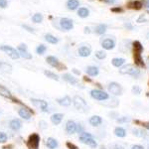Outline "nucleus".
I'll use <instances>...</instances> for the list:
<instances>
[{"label": "nucleus", "mask_w": 149, "mask_h": 149, "mask_svg": "<svg viewBox=\"0 0 149 149\" xmlns=\"http://www.w3.org/2000/svg\"><path fill=\"white\" fill-rule=\"evenodd\" d=\"M0 95H2V97H6V98H10V100H12L13 98V97H12L11 93L9 92L8 90L5 88V86H1L0 85Z\"/></svg>", "instance_id": "nucleus-23"}, {"label": "nucleus", "mask_w": 149, "mask_h": 149, "mask_svg": "<svg viewBox=\"0 0 149 149\" xmlns=\"http://www.w3.org/2000/svg\"><path fill=\"white\" fill-rule=\"evenodd\" d=\"M133 134L136 136H139V137H143L144 136V132L141 130H138V129H133Z\"/></svg>", "instance_id": "nucleus-38"}, {"label": "nucleus", "mask_w": 149, "mask_h": 149, "mask_svg": "<svg viewBox=\"0 0 149 149\" xmlns=\"http://www.w3.org/2000/svg\"><path fill=\"white\" fill-rule=\"evenodd\" d=\"M64 118V114L62 113H54L51 116V121L53 124H55V125H58V124H60L62 122Z\"/></svg>", "instance_id": "nucleus-16"}, {"label": "nucleus", "mask_w": 149, "mask_h": 149, "mask_svg": "<svg viewBox=\"0 0 149 149\" xmlns=\"http://www.w3.org/2000/svg\"><path fill=\"white\" fill-rule=\"evenodd\" d=\"M32 21L33 22H35V23H41L43 21V15L42 14H40V13H36L33 15V17H32Z\"/></svg>", "instance_id": "nucleus-33"}, {"label": "nucleus", "mask_w": 149, "mask_h": 149, "mask_svg": "<svg viewBox=\"0 0 149 149\" xmlns=\"http://www.w3.org/2000/svg\"><path fill=\"white\" fill-rule=\"evenodd\" d=\"M73 72H74V73L76 74H81V72L77 71V69H74V70H73Z\"/></svg>", "instance_id": "nucleus-56"}, {"label": "nucleus", "mask_w": 149, "mask_h": 149, "mask_svg": "<svg viewBox=\"0 0 149 149\" xmlns=\"http://www.w3.org/2000/svg\"><path fill=\"white\" fill-rule=\"evenodd\" d=\"M132 93H135V95H140L141 93V88H139L137 86H134L133 88H132Z\"/></svg>", "instance_id": "nucleus-39"}, {"label": "nucleus", "mask_w": 149, "mask_h": 149, "mask_svg": "<svg viewBox=\"0 0 149 149\" xmlns=\"http://www.w3.org/2000/svg\"><path fill=\"white\" fill-rule=\"evenodd\" d=\"M9 127L12 129V130H19V129L22 127V123L19 119H12V120L9 122Z\"/></svg>", "instance_id": "nucleus-17"}, {"label": "nucleus", "mask_w": 149, "mask_h": 149, "mask_svg": "<svg viewBox=\"0 0 149 149\" xmlns=\"http://www.w3.org/2000/svg\"><path fill=\"white\" fill-rule=\"evenodd\" d=\"M102 1H104L105 3H107V4H113V3H115V0H102Z\"/></svg>", "instance_id": "nucleus-51"}, {"label": "nucleus", "mask_w": 149, "mask_h": 149, "mask_svg": "<svg viewBox=\"0 0 149 149\" xmlns=\"http://www.w3.org/2000/svg\"><path fill=\"white\" fill-rule=\"evenodd\" d=\"M102 46L103 49H105V50H111V49H113L115 46V42H114V40L107 38V39H104L102 42Z\"/></svg>", "instance_id": "nucleus-11"}, {"label": "nucleus", "mask_w": 149, "mask_h": 149, "mask_svg": "<svg viewBox=\"0 0 149 149\" xmlns=\"http://www.w3.org/2000/svg\"><path fill=\"white\" fill-rule=\"evenodd\" d=\"M111 149H124V147L119 144H113V145H111Z\"/></svg>", "instance_id": "nucleus-48"}, {"label": "nucleus", "mask_w": 149, "mask_h": 149, "mask_svg": "<svg viewBox=\"0 0 149 149\" xmlns=\"http://www.w3.org/2000/svg\"><path fill=\"white\" fill-rule=\"evenodd\" d=\"M0 50L3 51V52H5L6 54L13 60H17V59H19V57H20L19 53L16 51L14 48H12L10 46H7V45H3V46H1L0 47Z\"/></svg>", "instance_id": "nucleus-5"}, {"label": "nucleus", "mask_w": 149, "mask_h": 149, "mask_svg": "<svg viewBox=\"0 0 149 149\" xmlns=\"http://www.w3.org/2000/svg\"><path fill=\"white\" fill-rule=\"evenodd\" d=\"M79 5H80V2L78 0H68L67 2V7L70 10H76Z\"/></svg>", "instance_id": "nucleus-24"}, {"label": "nucleus", "mask_w": 149, "mask_h": 149, "mask_svg": "<svg viewBox=\"0 0 149 149\" xmlns=\"http://www.w3.org/2000/svg\"><path fill=\"white\" fill-rule=\"evenodd\" d=\"M19 55H20L22 58H24V59H28V60L32 59V55L29 54L27 51H26V52H20V54H19Z\"/></svg>", "instance_id": "nucleus-36"}, {"label": "nucleus", "mask_w": 149, "mask_h": 149, "mask_svg": "<svg viewBox=\"0 0 149 149\" xmlns=\"http://www.w3.org/2000/svg\"><path fill=\"white\" fill-rule=\"evenodd\" d=\"M60 25H61V27L64 29V30H71V29H73L74 27V22L72 19L70 18H62L61 20H60Z\"/></svg>", "instance_id": "nucleus-9"}, {"label": "nucleus", "mask_w": 149, "mask_h": 149, "mask_svg": "<svg viewBox=\"0 0 149 149\" xmlns=\"http://www.w3.org/2000/svg\"><path fill=\"white\" fill-rule=\"evenodd\" d=\"M86 74H90L91 77H95L98 74V69L95 66H90L86 69Z\"/></svg>", "instance_id": "nucleus-26"}, {"label": "nucleus", "mask_w": 149, "mask_h": 149, "mask_svg": "<svg viewBox=\"0 0 149 149\" xmlns=\"http://www.w3.org/2000/svg\"><path fill=\"white\" fill-rule=\"evenodd\" d=\"M91 53H92V49H91L90 47L83 46L79 49V55H80L81 57H84V58L88 57L91 55Z\"/></svg>", "instance_id": "nucleus-18"}, {"label": "nucleus", "mask_w": 149, "mask_h": 149, "mask_svg": "<svg viewBox=\"0 0 149 149\" xmlns=\"http://www.w3.org/2000/svg\"><path fill=\"white\" fill-rule=\"evenodd\" d=\"M44 74H45V76H47L48 78L52 79V80H54V81H59V77H58L56 74L53 73V72L45 71V72H44Z\"/></svg>", "instance_id": "nucleus-32"}, {"label": "nucleus", "mask_w": 149, "mask_h": 149, "mask_svg": "<svg viewBox=\"0 0 149 149\" xmlns=\"http://www.w3.org/2000/svg\"><path fill=\"white\" fill-rule=\"evenodd\" d=\"M111 11L115 12V13H121V12H123V9L121 7H113V8H111Z\"/></svg>", "instance_id": "nucleus-42"}, {"label": "nucleus", "mask_w": 149, "mask_h": 149, "mask_svg": "<svg viewBox=\"0 0 149 149\" xmlns=\"http://www.w3.org/2000/svg\"><path fill=\"white\" fill-rule=\"evenodd\" d=\"M7 6V0H0V7L1 8H5Z\"/></svg>", "instance_id": "nucleus-47"}, {"label": "nucleus", "mask_w": 149, "mask_h": 149, "mask_svg": "<svg viewBox=\"0 0 149 149\" xmlns=\"http://www.w3.org/2000/svg\"><path fill=\"white\" fill-rule=\"evenodd\" d=\"M78 15L80 16V17H81V18H86V17H88V16L90 15V11H88L86 8H85V7H81V8L79 9Z\"/></svg>", "instance_id": "nucleus-30"}, {"label": "nucleus", "mask_w": 149, "mask_h": 149, "mask_svg": "<svg viewBox=\"0 0 149 149\" xmlns=\"http://www.w3.org/2000/svg\"><path fill=\"white\" fill-rule=\"evenodd\" d=\"M119 73L121 74H130V76L134 77V78H138L139 74H140V71L136 69L133 65L128 64L122 67V68L119 70Z\"/></svg>", "instance_id": "nucleus-3"}, {"label": "nucleus", "mask_w": 149, "mask_h": 149, "mask_svg": "<svg viewBox=\"0 0 149 149\" xmlns=\"http://www.w3.org/2000/svg\"><path fill=\"white\" fill-rule=\"evenodd\" d=\"M95 57H97L98 60H103L105 57H107V53L104 51H97L95 53Z\"/></svg>", "instance_id": "nucleus-35"}, {"label": "nucleus", "mask_w": 149, "mask_h": 149, "mask_svg": "<svg viewBox=\"0 0 149 149\" xmlns=\"http://www.w3.org/2000/svg\"><path fill=\"white\" fill-rule=\"evenodd\" d=\"M7 141V135L6 133L0 131V143H5Z\"/></svg>", "instance_id": "nucleus-37"}, {"label": "nucleus", "mask_w": 149, "mask_h": 149, "mask_svg": "<svg viewBox=\"0 0 149 149\" xmlns=\"http://www.w3.org/2000/svg\"><path fill=\"white\" fill-rule=\"evenodd\" d=\"M46 145H47V147L49 149H56L59 144H58V141L55 138L49 137L47 139V141H46Z\"/></svg>", "instance_id": "nucleus-22"}, {"label": "nucleus", "mask_w": 149, "mask_h": 149, "mask_svg": "<svg viewBox=\"0 0 149 149\" xmlns=\"http://www.w3.org/2000/svg\"><path fill=\"white\" fill-rule=\"evenodd\" d=\"M91 95H92L93 98L97 100H109V93H107L103 91H100V90H93L91 92Z\"/></svg>", "instance_id": "nucleus-6"}, {"label": "nucleus", "mask_w": 149, "mask_h": 149, "mask_svg": "<svg viewBox=\"0 0 149 149\" xmlns=\"http://www.w3.org/2000/svg\"><path fill=\"white\" fill-rule=\"evenodd\" d=\"M62 78H63L64 81H66L67 83L71 84V85H73V86L79 85V81L77 80L74 76H72L71 74H64L63 76H62Z\"/></svg>", "instance_id": "nucleus-12"}, {"label": "nucleus", "mask_w": 149, "mask_h": 149, "mask_svg": "<svg viewBox=\"0 0 149 149\" xmlns=\"http://www.w3.org/2000/svg\"><path fill=\"white\" fill-rule=\"evenodd\" d=\"M77 132H79V133H83L84 132V127L81 124H77Z\"/></svg>", "instance_id": "nucleus-46"}, {"label": "nucleus", "mask_w": 149, "mask_h": 149, "mask_svg": "<svg viewBox=\"0 0 149 149\" xmlns=\"http://www.w3.org/2000/svg\"><path fill=\"white\" fill-rule=\"evenodd\" d=\"M46 50H47V47L42 44V45H39V46L37 47L36 52H37V54H39V55H43L45 52H46Z\"/></svg>", "instance_id": "nucleus-34"}, {"label": "nucleus", "mask_w": 149, "mask_h": 149, "mask_svg": "<svg viewBox=\"0 0 149 149\" xmlns=\"http://www.w3.org/2000/svg\"><path fill=\"white\" fill-rule=\"evenodd\" d=\"M143 21H145V17H144V15H140V16H139V18L137 19V22L138 23H142Z\"/></svg>", "instance_id": "nucleus-49"}, {"label": "nucleus", "mask_w": 149, "mask_h": 149, "mask_svg": "<svg viewBox=\"0 0 149 149\" xmlns=\"http://www.w3.org/2000/svg\"><path fill=\"white\" fill-rule=\"evenodd\" d=\"M32 104H34L36 107H39L40 109H42L43 111H47L48 109V102H45L43 100H37V98H32L31 100Z\"/></svg>", "instance_id": "nucleus-10"}, {"label": "nucleus", "mask_w": 149, "mask_h": 149, "mask_svg": "<svg viewBox=\"0 0 149 149\" xmlns=\"http://www.w3.org/2000/svg\"><path fill=\"white\" fill-rule=\"evenodd\" d=\"M80 140H81V142H83V143H85V144H88V146H91V147H93V148H95L97 146V141H95L93 137L81 138V139H80Z\"/></svg>", "instance_id": "nucleus-20"}, {"label": "nucleus", "mask_w": 149, "mask_h": 149, "mask_svg": "<svg viewBox=\"0 0 149 149\" xmlns=\"http://www.w3.org/2000/svg\"><path fill=\"white\" fill-rule=\"evenodd\" d=\"M57 102L59 103L60 105H62V107H70L72 103V100L69 95H65V97L61 98H58Z\"/></svg>", "instance_id": "nucleus-15"}, {"label": "nucleus", "mask_w": 149, "mask_h": 149, "mask_svg": "<svg viewBox=\"0 0 149 149\" xmlns=\"http://www.w3.org/2000/svg\"><path fill=\"white\" fill-rule=\"evenodd\" d=\"M111 63L114 67L119 68V67H121L122 65L125 63V60H124L123 58H114V59H112Z\"/></svg>", "instance_id": "nucleus-28"}, {"label": "nucleus", "mask_w": 149, "mask_h": 149, "mask_svg": "<svg viewBox=\"0 0 149 149\" xmlns=\"http://www.w3.org/2000/svg\"><path fill=\"white\" fill-rule=\"evenodd\" d=\"M0 70L5 73H11L12 72V66L5 62H0Z\"/></svg>", "instance_id": "nucleus-25"}, {"label": "nucleus", "mask_w": 149, "mask_h": 149, "mask_svg": "<svg viewBox=\"0 0 149 149\" xmlns=\"http://www.w3.org/2000/svg\"><path fill=\"white\" fill-rule=\"evenodd\" d=\"M100 149H107V148H104V147H102V148H100Z\"/></svg>", "instance_id": "nucleus-59"}, {"label": "nucleus", "mask_w": 149, "mask_h": 149, "mask_svg": "<svg viewBox=\"0 0 149 149\" xmlns=\"http://www.w3.org/2000/svg\"><path fill=\"white\" fill-rule=\"evenodd\" d=\"M127 121H129L128 117H119V118H117V122H120V123H122V122H127Z\"/></svg>", "instance_id": "nucleus-43"}, {"label": "nucleus", "mask_w": 149, "mask_h": 149, "mask_svg": "<svg viewBox=\"0 0 149 149\" xmlns=\"http://www.w3.org/2000/svg\"><path fill=\"white\" fill-rule=\"evenodd\" d=\"M107 90L109 92L113 95H120L122 93V88L119 84L115 83V81H112L110 83L109 86H107Z\"/></svg>", "instance_id": "nucleus-8"}, {"label": "nucleus", "mask_w": 149, "mask_h": 149, "mask_svg": "<svg viewBox=\"0 0 149 149\" xmlns=\"http://www.w3.org/2000/svg\"><path fill=\"white\" fill-rule=\"evenodd\" d=\"M133 46V58H134V63L136 66L141 67V68H145V64L143 62V59L141 57V53L143 52V46L139 41H134L132 43Z\"/></svg>", "instance_id": "nucleus-1"}, {"label": "nucleus", "mask_w": 149, "mask_h": 149, "mask_svg": "<svg viewBox=\"0 0 149 149\" xmlns=\"http://www.w3.org/2000/svg\"><path fill=\"white\" fill-rule=\"evenodd\" d=\"M45 40H46L48 43H51V44H57V43L59 42V40H58L55 36H53L51 34L45 35Z\"/></svg>", "instance_id": "nucleus-31"}, {"label": "nucleus", "mask_w": 149, "mask_h": 149, "mask_svg": "<svg viewBox=\"0 0 149 149\" xmlns=\"http://www.w3.org/2000/svg\"><path fill=\"white\" fill-rule=\"evenodd\" d=\"M66 131L68 134H74L77 131V123L73 120H69L66 124Z\"/></svg>", "instance_id": "nucleus-13"}, {"label": "nucleus", "mask_w": 149, "mask_h": 149, "mask_svg": "<svg viewBox=\"0 0 149 149\" xmlns=\"http://www.w3.org/2000/svg\"><path fill=\"white\" fill-rule=\"evenodd\" d=\"M18 50L20 52H26L27 51V46H26L25 44H20L18 46Z\"/></svg>", "instance_id": "nucleus-40"}, {"label": "nucleus", "mask_w": 149, "mask_h": 149, "mask_svg": "<svg viewBox=\"0 0 149 149\" xmlns=\"http://www.w3.org/2000/svg\"><path fill=\"white\" fill-rule=\"evenodd\" d=\"M12 147H13V145H7V146H4V147H3V149H6V148H12Z\"/></svg>", "instance_id": "nucleus-58"}, {"label": "nucleus", "mask_w": 149, "mask_h": 149, "mask_svg": "<svg viewBox=\"0 0 149 149\" xmlns=\"http://www.w3.org/2000/svg\"><path fill=\"white\" fill-rule=\"evenodd\" d=\"M90 32H91V31H90V28H88V27H85V33H86H86L88 34Z\"/></svg>", "instance_id": "nucleus-55"}, {"label": "nucleus", "mask_w": 149, "mask_h": 149, "mask_svg": "<svg viewBox=\"0 0 149 149\" xmlns=\"http://www.w3.org/2000/svg\"><path fill=\"white\" fill-rule=\"evenodd\" d=\"M127 7L130 9H134V10H140L143 7V4L142 2L138 1V0H132V1L127 3Z\"/></svg>", "instance_id": "nucleus-14"}, {"label": "nucleus", "mask_w": 149, "mask_h": 149, "mask_svg": "<svg viewBox=\"0 0 149 149\" xmlns=\"http://www.w3.org/2000/svg\"><path fill=\"white\" fill-rule=\"evenodd\" d=\"M131 149H144L141 145H133Z\"/></svg>", "instance_id": "nucleus-53"}, {"label": "nucleus", "mask_w": 149, "mask_h": 149, "mask_svg": "<svg viewBox=\"0 0 149 149\" xmlns=\"http://www.w3.org/2000/svg\"><path fill=\"white\" fill-rule=\"evenodd\" d=\"M73 103H74V107H76V109L79 110L80 112H86L88 110V103H86V102L81 97H79V95L74 97Z\"/></svg>", "instance_id": "nucleus-2"}, {"label": "nucleus", "mask_w": 149, "mask_h": 149, "mask_svg": "<svg viewBox=\"0 0 149 149\" xmlns=\"http://www.w3.org/2000/svg\"><path fill=\"white\" fill-rule=\"evenodd\" d=\"M40 144V136L37 133H32L27 140V146L29 149H38Z\"/></svg>", "instance_id": "nucleus-4"}, {"label": "nucleus", "mask_w": 149, "mask_h": 149, "mask_svg": "<svg viewBox=\"0 0 149 149\" xmlns=\"http://www.w3.org/2000/svg\"><path fill=\"white\" fill-rule=\"evenodd\" d=\"M114 134L117 137H125L126 131H125V129H123L122 127H116V128L114 129Z\"/></svg>", "instance_id": "nucleus-29"}, {"label": "nucleus", "mask_w": 149, "mask_h": 149, "mask_svg": "<svg viewBox=\"0 0 149 149\" xmlns=\"http://www.w3.org/2000/svg\"><path fill=\"white\" fill-rule=\"evenodd\" d=\"M124 27L129 29V30H132V29H133V27H132V25L130 23H125V24H124Z\"/></svg>", "instance_id": "nucleus-50"}, {"label": "nucleus", "mask_w": 149, "mask_h": 149, "mask_svg": "<svg viewBox=\"0 0 149 149\" xmlns=\"http://www.w3.org/2000/svg\"><path fill=\"white\" fill-rule=\"evenodd\" d=\"M84 80H85L86 81H90V83L92 81V80H91L90 78H88V77H85V78H84Z\"/></svg>", "instance_id": "nucleus-57"}, {"label": "nucleus", "mask_w": 149, "mask_h": 149, "mask_svg": "<svg viewBox=\"0 0 149 149\" xmlns=\"http://www.w3.org/2000/svg\"><path fill=\"white\" fill-rule=\"evenodd\" d=\"M39 125H40V127L42 129H46L47 128V123H46V121H44V120H41L39 122Z\"/></svg>", "instance_id": "nucleus-44"}, {"label": "nucleus", "mask_w": 149, "mask_h": 149, "mask_svg": "<svg viewBox=\"0 0 149 149\" xmlns=\"http://www.w3.org/2000/svg\"><path fill=\"white\" fill-rule=\"evenodd\" d=\"M102 117L98 116V115H93V116H92L90 118V123H91V125H93V126L100 125V124H102Z\"/></svg>", "instance_id": "nucleus-21"}, {"label": "nucleus", "mask_w": 149, "mask_h": 149, "mask_svg": "<svg viewBox=\"0 0 149 149\" xmlns=\"http://www.w3.org/2000/svg\"><path fill=\"white\" fill-rule=\"evenodd\" d=\"M143 4V6H145L146 8H149V0H144V3Z\"/></svg>", "instance_id": "nucleus-52"}, {"label": "nucleus", "mask_w": 149, "mask_h": 149, "mask_svg": "<svg viewBox=\"0 0 149 149\" xmlns=\"http://www.w3.org/2000/svg\"><path fill=\"white\" fill-rule=\"evenodd\" d=\"M66 145H67V147H68L69 149H79L78 146L74 145V143H71V142H67Z\"/></svg>", "instance_id": "nucleus-41"}, {"label": "nucleus", "mask_w": 149, "mask_h": 149, "mask_svg": "<svg viewBox=\"0 0 149 149\" xmlns=\"http://www.w3.org/2000/svg\"><path fill=\"white\" fill-rule=\"evenodd\" d=\"M47 62L49 65H51L52 67H55V68H57L59 71H62V70H66L67 67L65 66L61 63V62H59V60L57 59L56 57H53V56H49L47 58Z\"/></svg>", "instance_id": "nucleus-7"}, {"label": "nucleus", "mask_w": 149, "mask_h": 149, "mask_svg": "<svg viewBox=\"0 0 149 149\" xmlns=\"http://www.w3.org/2000/svg\"><path fill=\"white\" fill-rule=\"evenodd\" d=\"M105 31H107V25H105V24H100V25H97L95 29V32L97 33V35L104 34Z\"/></svg>", "instance_id": "nucleus-27"}, {"label": "nucleus", "mask_w": 149, "mask_h": 149, "mask_svg": "<svg viewBox=\"0 0 149 149\" xmlns=\"http://www.w3.org/2000/svg\"><path fill=\"white\" fill-rule=\"evenodd\" d=\"M18 113L20 115V117H22V118L25 119V120H29V119L31 118V112L26 109H24V107H22V109H20L18 110Z\"/></svg>", "instance_id": "nucleus-19"}, {"label": "nucleus", "mask_w": 149, "mask_h": 149, "mask_svg": "<svg viewBox=\"0 0 149 149\" xmlns=\"http://www.w3.org/2000/svg\"><path fill=\"white\" fill-rule=\"evenodd\" d=\"M142 125L149 130V122H144V123H142Z\"/></svg>", "instance_id": "nucleus-54"}, {"label": "nucleus", "mask_w": 149, "mask_h": 149, "mask_svg": "<svg viewBox=\"0 0 149 149\" xmlns=\"http://www.w3.org/2000/svg\"><path fill=\"white\" fill-rule=\"evenodd\" d=\"M22 27H23L24 29H27V31H28V32H31V33H35L34 29H33V28H31L30 26H28V25H22Z\"/></svg>", "instance_id": "nucleus-45"}]
</instances>
